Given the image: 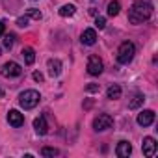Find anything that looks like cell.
Here are the masks:
<instances>
[{
	"label": "cell",
	"mask_w": 158,
	"mask_h": 158,
	"mask_svg": "<svg viewBox=\"0 0 158 158\" xmlns=\"http://www.w3.org/2000/svg\"><path fill=\"white\" fill-rule=\"evenodd\" d=\"M152 15V6L149 2H134L128 10V23L132 24H143Z\"/></svg>",
	"instance_id": "cell-1"
},
{
	"label": "cell",
	"mask_w": 158,
	"mask_h": 158,
	"mask_svg": "<svg viewBox=\"0 0 158 158\" xmlns=\"http://www.w3.org/2000/svg\"><path fill=\"white\" fill-rule=\"evenodd\" d=\"M134 54H136V45L132 41H125L117 48V61L121 65H128L134 60Z\"/></svg>",
	"instance_id": "cell-2"
},
{
	"label": "cell",
	"mask_w": 158,
	"mask_h": 158,
	"mask_svg": "<svg viewBox=\"0 0 158 158\" xmlns=\"http://www.w3.org/2000/svg\"><path fill=\"white\" fill-rule=\"evenodd\" d=\"M39 101H41V95H39V91H35V89H26V91H23V93L19 95V104H21V108H24V110L35 108V106L39 104Z\"/></svg>",
	"instance_id": "cell-3"
},
{
	"label": "cell",
	"mask_w": 158,
	"mask_h": 158,
	"mask_svg": "<svg viewBox=\"0 0 158 158\" xmlns=\"http://www.w3.org/2000/svg\"><path fill=\"white\" fill-rule=\"evenodd\" d=\"M112 125H114V117L108 114H99L93 119V130H97V132H104V130L112 128Z\"/></svg>",
	"instance_id": "cell-4"
},
{
	"label": "cell",
	"mask_w": 158,
	"mask_h": 158,
	"mask_svg": "<svg viewBox=\"0 0 158 158\" xmlns=\"http://www.w3.org/2000/svg\"><path fill=\"white\" fill-rule=\"evenodd\" d=\"M23 73V67L17 63V61H6L2 67H0V74L6 76V78H15V76H21Z\"/></svg>",
	"instance_id": "cell-5"
},
{
	"label": "cell",
	"mask_w": 158,
	"mask_h": 158,
	"mask_svg": "<svg viewBox=\"0 0 158 158\" xmlns=\"http://www.w3.org/2000/svg\"><path fill=\"white\" fill-rule=\"evenodd\" d=\"M102 69H104L102 60L99 56H89V60H88V73L91 76H99L102 73Z\"/></svg>",
	"instance_id": "cell-6"
},
{
	"label": "cell",
	"mask_w": 158,
	"mask_h": 158,
	"mask_svg": "<svg viewBox=\"0 0 158 158\" xmlns=\"http://www.w3.org/2000/svg\"><path fill=\"white\" fill-rule=\"evenodd\" d=\"M8 123L13 127V128H19L24 125V115L19 112V110H10L8 112Z\"/></svg>",
	"instance_id": "cell-7"
},
{
	"label": "cell",
	"mask_w": 158,
	"mask_h": 158,
	"mask_svg": "<svg viewBox=\"0 0 158 158\" xmlns=\"http://www.w3.org/2000/svg\"><path fill=\"white\" fill-rule=\"evenodd\" d=\"M141 151H143V154L145 156H154V152H156V139L154 138H151V136H147V138H143V143H141Z\"/></svg>",
	"instance_id": "cell-8"
},
{
	"label": "cell",
	"mask_w": 158,
	"mask_h": 158,
	"mask_svg": "<svg viewBox=\"0 0 158 158\" xmlns=\"http://www.w3.org/2000/svg\"><path fill=\"white\" fill-rule=\"evenodd\" d=\"M154 123V112L152 110H141L138 114V125L139 127H149Z\"/></svg>",
	"instance_id": "cell-9"
},
{
	"label": "cell",
	"mask_w": 158,
	"mask_h": 158,
	"mask_svg": "<svg viewBox=\"0 0 158 158\" xmlns=\"http://www.w3.org/2000/svg\"><path fill=\"white\" fill-rule=\"evenodd\" d=\"M130 152H132V145H130V141L121 139V141L117 143V147H115V154H117L119 158H128Z\"/></svg>",
	"instance_id": "cell-10"
},
{
	"label": "cell",
	"mask_w": 158,
	"mask_h": 158,
	"mask_svg": "<svg viewBox=\"0 0 158 158\" xmlns=\"http://www.w3.org/2000/svg\"><path fill=\"white\" fill-rule=\"evenodd\" d=\"M80 41H82V45H88V47L95 45L97 43V32L93 28H86L80 35Z\"/></svg>",
	"instance_id": "cell-11"
},
{
	"label": "cell",
	"mask_w": 158,
	"mask_h": 158,
	"mask_svg": "<svg viewBox=\"0 0 158 158\" xmlns=\"http://www.w3.org/2000/svg\"><path fill=\"white\" fill-rule=\"evenodd\" d=\"M34 130H35L39 136H45V134L48 132V123H47L45 115H39V117L34 119Z\"/></svg>",
	"instance_id": "cell-12"
},
{
	"label": "cell",
	"mask_w": 158,
	"mask_h": 158,
	"mask_svg": "<svg viewBox=\"0 0 158 158\" xmlns=\"http://www.w3.org/2000/svg\"><path fill=\"white\" fill-rule=\"evenodd\" d=\"M47 67H48V74L52 78L60 76V73H61V61L60 60H48L47 61Z\"/></svg>",
	"instance_id": "cell-13"
},
{
	"label": "cell",
	"mask_w": 158,
	"mask_h": 158,
	"mask_svg": "<svg viewBox=\"0 0 158 158\" xmlns=\"http://www.w3.org/2000/svg\"><path fill=\"white\" fill-rule=\"evenodd\" d=\"M121 86H117V84H112L110 88H108V91H106V99H110V101H117V99H121Z\"/></svg>",
	"instance_id": "cell-14"
},
{
	"label": "cell",
	"mask_w": 158,
	"mask_h": 158,
	"mask_svg": "<svg viewBox=\"0 0 158 158\" xmlns=\"http://www.w3.org/2000/svg\"><path fill=\"white\" fill-rule=\"evenodd\" d=\"M21 54H23V58H24V63H26V65H32V63L35 61V50H34L32 47H24Z\"/></svg>",
	"instance_id": "cell-15"
},
{
	"label": "cell",
	"mask_w": 158,
	"mask_h": 158,
	"mask_svg": "<svg viewBox=\"0 0 158 158\" xmlns=\"http://www.w3.org/2000/svg\"><path fill=\"white\" fill-rule=\"evenodd\" d=\"M143 102H145V95H143V93H136V95L132 97V101L128 102V108H130V110H138Z\"/></svg>",
	"instance_id": "cell-16"
},
{
	"label": "cell",
	"mask_w": 158,
	"mask_h": 158,
	"mask_svg": "<svg viewBox=\"0 0 158 158\" xmlns=\"http://www.w3.org/2000/svg\"><path fill=\"white\" fill-rule=\"evenodd\" d=\"M106 11H108L110 17H117L119 11H121V4L117 2V0H112V2L108 4V10H106Z\"/></svg>",
	"instance_id": "cell-17"
},
{
	"label": "cell",
	"mask_w": 158,
	"mask_h": 158,
	"mask_svg": "<svg viewBox=\"0 0 158 158\" xmlns=\"http://www.w3.org/2000/svg\"><path fill=\"white\" fill-rule=\"evenodd\" d=\"M61 17H73L74 13H76V8L73 6V4H65V6H61L60 8V11H58Z\"/></svg>",
	"instance_id": "cell-18"
},
{
	"label": "cell",
	"mask_w": 158,
	"mask_h": 158,
	"mask_svg": "<svg viewBox=\"0 0 158 158\" xmlns=\"http://www.w3.org/2000/svg\"><path fill=\"white\" fill-rule=\"evenodd\" d=\"M41 154H43V156H47V158H54V156H58V154H60V151H58V149H54V147H43V149H41Z\"/></svg>",
	"instance_id": "cell-19"
},
{
	"label": "cell",
	"mask_w": 158,
	"mask_h": 158,
	"mask_svg": "<svg viewBox=\"0 0 158 158\" xmlns=\"http://www.w3.org/2000/svg\"><path fill=\"white\" fill-rule=\"evenodd\" d=\"M13 45H15V35L13 34L4 35V48H13Z\"/></svg>",
	"instance_id": "cell-20"
},
{
	"label": "cell",
	"mask_w": 158,
	"mask_h": 158,
	"mask_svg": "<svg viewBox=\"0 0 158 158\" xmlns=\"http://www.w3.org/2000/svg\"><path fill=\"white\" fill-rule=\"evenodd\" d=\"M26 13H28V17H32V19H35V21H39V19L43 17V15H41V11H39V10H35V8H28V11H26Z\"/></svg>",
	"instance_id": "cell-21"
},
{
	"label": "cell",
	"mask_w": 158,
	"mask_h": 158,
	"mask_svg": "<svg viewBox=\"0 0 158 158\" xmlns=\"http://www.w3.org/2000/svg\"><path fill=\"white\" fill-rule=\"evenodd\" d=\"M17 26H19V28H26V26H28V15H26V17H19V19H17Z\"/></svg>",
	"instance_id": "cell-22"
},
{
	"label": "cell",
	"mask_w": 158,
	"mask_h": 158,
	"mask_svg": "<svg viewBox=\"0 0 158 158\" xmlns=\"http://www.w3.org/2000/svg\"><path fill=\"white\" fill-rule=\"evenodd\" d=\"M95 26H97L99 30H102V28L106 26V19H104V17H97V19H95Z\"/></svg>",
	"instance_id": "cell-23"
},
{
	"label": "cell",
	"mask_w": 158,
	"mask_h": 158,
	"mask_svg": "<svg viewBox=\"0 0 158 158\" xmlns=\"http://www.w3.org/2000/svg\"><path fill=\"white\" fill-rule=\"evenodd\" d=\"M99 89H101L99 84H88V86H86V91H89V93H95V91H99Z\"/></svg>",
	"instance_id": "cell-24"
},
{
	"label": "cell",
	"mask_w": 158,
	"mask_h": 158,
	"mask_svg": "<svg viewBox=\"0 0 158 158\" xmlns=\"http://www.w3.org/2000/svg\"><path fill=\"white\" fill-rule=\"evenodd\" d=\"M32 76H34V80H35V82H43V74H41L39 71H35Z\"/></svg>",
	"instance_id": "cell-25"
},
{
	"label": "cell",
	"mask_w": 158,
	"mask_h": 158,
	"mask_svg": "<svg viewBox=\"0 0 158 158\" xmlns=\"http://www.w3.org/2000/svg\"><path fill=\"white\" fill-rule=\"evenodd\" d=\"M4 30H6V24H4V21H0V37L4 35Z\"/></svg>",
	"instance_id": "cell-26"
}]
</instances>
